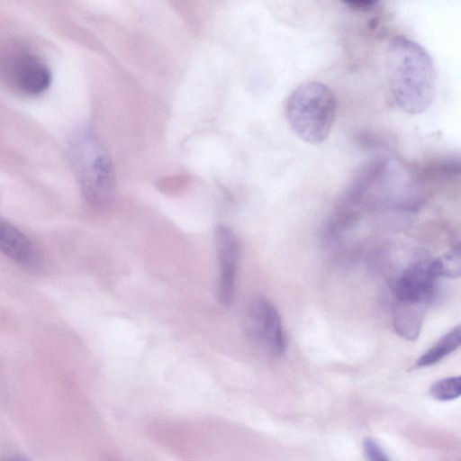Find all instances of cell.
<instances>
[{
    "mask_svg": "<svg viewBox=\"0 0 461 461\" xmlns=\"http://www.w3.org/2000/svg\"><path fill=\"white\" fill-rule=\"evenodd\" d=\"M385 72L392 95L402 111L420 114L429 109L436 92V69L421 45L395 36L386 50Z\"/></svg>",
    "mask_w": 461,
    "mask_h": 461,
    "instance_id": "6da1fadb",
    "label": "cell"
},
{
    "mask_svg": "<svg viewBox=\"0 0 461 461\" xmlns=\"http://www.w3.org/2000/svg\"><path fill=\"white\" fill-rule=\"evenodd\" d=\"M337 112L334 92L319 81L299 84L290 93L285 106L292 131L309 144H320L329 136Z\"/></svg>",
    "mask_w": 461,
    "mask_h": 461,
    "instance_id": "7a4b0ae2",
    "label": "cell"
},
{
    "mask_svg": "<svg viewBox=\"0 0 461 461\" xmlns=\"http://www.w3.org/2000/svg\"><path fill=\"white\" fill-rule=\"evenodd\" d=\"M68 151L86 201L95 207L108 204L114 195L116 179L105 146L91 131L80 130L72 136Z\"/></svg>",
    "mask_w": 461,
    "mask_h": 461,
    "instance_id": "3957f363",
    "label": "cell"
},
{
    "mask_svg": "<svg viewBox=\"0 0 461 461\" xmlns=\"http://www.w3.org/2000/svg\"><path fill=\"white\" fill-rule=\"evenodd\" d=\"M249 330L252 338L275 356L281 355L286 346L280 315L267 299H255L249 310Z\"/></svg>",
    "mask_w": 461,
    "mask_h": 461,
    "instance_id": "277c9868",
    "label": "cell"
},
{
    "mask_svg": "<svg viewBox=\"0 0 461 461\" xmlns=\"http://www.w3.org/2000/svg\"><path fill=\"white\" fill-rule=\"evenodd\" d=\"M9 77L15 87L28 95H39L51 84V71L39 57L30 52H19L7 63Z\"/></svg>",
    "mask_w": 461,
    "mask_h": 461,
    "instance_id": "5b68a950",
    "label": "cell"
},
{
    "mask_svg": "<svg viewBox=\"0 0 461 461\" xmlns=\"http://www.w3.org/2000/svg\"><path fill=\"white\" fill-rule=\"evenodd\" d=\"M215 243L220 270L218 299L228 306L231 304L235 294L239 240L230 228L219 226L215 231Z\"/></svg>",
    "mask_w": 461,
    "mask_h": 461,
    "instance_id": "8992f818",
    "label": "cell"
},
{
    "mask_svg": "<svg viewBox=\"0 0 461 461\" xmlns=\"http://www.w3.org/2000/svg\"><path fill=\"white\" fill-rule=\"evenodd\" d=\"M436 276L430 262L417 261L405 268L393 285L394 299L429 303Z\"/></svg>",
    "mask_w": 461,
    "mask_h": 461,
    "instance_id": "52a82bcc",
    "label": "cell"
},
{
    "mask_svg": "<svg viewBox=\"0 0 461 461\" xmlns=\"http://www.w3.org/2000/svg\"><path fill=\"white\" fill-rule=\"evenodd\" d=\"M0 250L14 262L35 266L39 252L31 240L10 222L0 219Z\"/></svg>",
    "mask_w": 461,
    "mask_h": 461,
    "instance_id": "ba28073f",
    "label": "cell"
},
{
    "mask_svg": "<svg viewBox=\"0 0 461 461\" xmlns=\"http://www.w3.org/2000/svg\"><path fill=\"white\" fill-rule=\"evenodd\" d=\"M428 302L394 299L393 323L396 332L409 340H415L420 332Z\"/></svg>",
    "mask_w": 461,
    "mask_h": 461,
    "instance_id": "9c48e42d",
    "label": "cell"
},
{
    "mask_svg": "<svg viewBox=\"0 0 461 461\" xmlns=\"http://www.w3.org/2000/svg\"><path fill=\"white\" fill-rule=\"evenodd\" d=\"M461 328L457 325L444 335L417 360L418 366L434 365L456 349L460 345Z\"/></svg>",
    "mask_w": 461,
    "mask_h": 461,
    "instance_id": "30bf717a",
    "label": "cell"
},
{
    "mask_svg": "<svg viewBox=\"0 0 461 461\" xmlns=\"http://www.w3.org/2000/svg\"><path fill=\"white\" fill-rule=\"evenodd\" d=\"M436 277L457 278L461 273V257L459 249H452L430 262Z\"/></svg>",
    "mask_w": 461,
    "mask_h": 461,
    "instance_id": "8fae6325",
    "label": "cell"
},
{
    "mask_svg": "<svg viewBox=\"0 0 461 461\" xmlns=\"http://www.w3.org/2000/svg\"><path fill=\"white\" fill-rule=\"evenodd\" d=\"M431 395L440 401H450L461 394V380L459 376L444 378L434 383L430 387Z\"/></svg>",
    "mask_w": 461,
    "mask_h": 461,
    "instance_id": "7c38bea8",
    "label": "cell"
},
{
    "mask_svg": "<svg viewBox=\"0 0 461 461\" xmlns=\"http://www.w3.org/2000/svg\"><path fill=\"white\" fill-rule=\"evenodd\" d=\"M364 452L368 461H390L379 445L371 438L363 443Z\"/></svg>",
    "mask_w": 461,
    "mask_h": 461,
    "instance_id": "4fadbf2b",
    "label": "cell"
},
{
    "mask_svg": "<svg viewBox=\"0 0 461 461\" xmlns=\"http://www.w3.org/2000/svg\"><path fill=\"white\" fill-rule=\"evenodd\" d=\"M379 1H347L344 2L345 5L348 6V8L362 11V12H370L376 8L379 5Z\"/></svg>",
    "mask_w": 461,
    "mask_h": 461,
    "instance_id": "5bb4252c",
    "label": "cell"
},
{
    "mask_svg": "<svg viewBox=\"0 0 461 461\" xmlns=\"http://www.w3.org/2000/svg\"><path fill=\"white\" fill-rule=\"evenodd\" d=\"M5 461H28V460L23 456H13Z\"/></svg>",
    "mask_w": 461,
    "mask_h": 461,
    "instance_id": "9a60e30c",
    "label": "cell"
}]
</instances>
